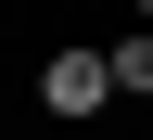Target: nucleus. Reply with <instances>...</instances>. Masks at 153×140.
Returning a JSON list of instances; mask_svg holds the SVG:
<instances>
[{"instance_id": "nucleus-2", "label": "nucleus", "mask_w": 153, "mask_h": 140, "mask_svg": "<svg viewBox=\"0 0 153 140\" xmlns=\"http://www.w3.org/2000/svg\"><path fill=\"white\" fill-rule=\"evenodd\" d=\"M115 89H140V102H153V38H115Z\"/></svg>"}, {"instance_id": "nucleus-1", "label": "nucleus", "mask_w": 153, "mask_h": 140, "mask_svg": "<svg viewBox=\"0 0 153 140\" xmlns=\"http://www.w3.org/2000/svg\"><path fill=\"white\" fill-rule=\"evenodd\" d=\"M38 102H51V115H102V102H115V38L51 51V64H38Z\"/></svg>"}]
</instances>
